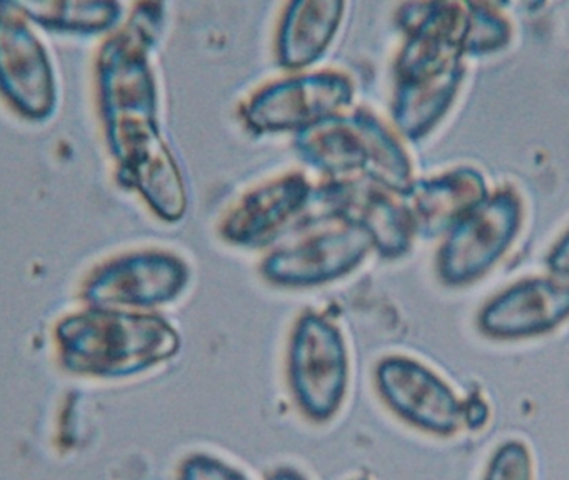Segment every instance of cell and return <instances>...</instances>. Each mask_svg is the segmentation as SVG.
<instances>
[{"mask_svg": "<svg viewBox=\"0 0 569 480\" xmlns=\"http://www.w3.org/2000/svg\"><path fill=\"white\" fill-rule=\"evenodd\" d=\"M132 37L106 47L99 67L108 140L121 172L166 219L186 210V190L174 159L159 136L156 90L148 60Z\"/></svg>", "mask_w": 569, "mask_h": 480, "instance_id": "6da1fadb", "label": "cell"}, {"mask_svg": "<svg viewBox=\"0 0 569 480\" xmlns=\"http://www.w3.org/2000/svg\"><path fill=\"white\" fill-rule=\"evenodd\" d=\"M62 367L92 379L139 376L181 349L178 330L158 316L112 307H91L56 327Z\"/></svg>", "mask_w": 569, "mask_h": 480, "instance_id": "7a4b0ae2", "label": "cell"}, {"mask_svg": "<svg viewBox=\"0 0 569 480\" xmlns=\"http://www.w3.org/2000/svg\"><path fill=\"white\" fill-rule=\"evenodd\" d=\"M288 376L302 416L318 423L338 416L348 393L349 359L341 330L331 320L309 312L296 322Z\"/></svg>", "mask_w": 569, "mask_h": 480, "instance_id": "3957f363", "label": "cell"}, {"mask_svg": "<svg viewBox=\"0 0 569 480\" xmlns=\"http://www.w3.org/2000/svg\"><path fill=\"white\" fill-rule=\"evenodd\" d=\"M299 149L312 166L328 172H346L366 167L371 176L402 186L408 162L391 136L369 117L321 120L308 127L299 139Z\"/></svg>", "mask_w": 569, "mask_h": 480, "instance_id": "277c9868", "label": "cell"}, {"mask_svg": "<svg viewBox=\"0 0 569 480\" xmlns=\"http://www.w3.org/2000/svg\"><path fill=\"white\" fill-rule=\"evenodd\" d=\"M375 380L382 402L415 429L451 437L465 426V402L441 377L418 360L386 357L376 367Z\"/></svg>", "mask_w": 569, "mask_h": 480, "instance_id": "5b68a950", "label": "cell"}, {"mask_svg": "<svg viewBox=\"0 0 569 480\" xmlns=\"http://www.w3.org/2000/svg\"><path fill=\"white\" fill-rule=\"evenodd\" d=\"M188 279V267L172 253H128L92 273L84 299L94 307L151 309L178 299Z\"/></svg>", "mask_w": 569, "mask_h": 480, "instance_id": "8992f818", "label": "cell"}, {"mask_svg": "<svg viewBox=\"0 0 569 480\" xmlns=\"http://www.w3.org/2000/svg\"><path fill=\"white\" fill-rule=\"evenodd\" d=\"M351 99V83L335 72H315L279 80L252 97L246 117L256 129L315 126Z\"/></svg>", "mask_w": 569, "mask_h": 480, "instance_id": "52a82bcc", "label": "cell"}, {"mask_svg": "<svg viewBox=\"0 0 569 480\" xmlns=\"http://www.w3.org/2000/svg\"><path fill=\"white\" fill-rule=\"evenodd\" d=\"M371 239L368 230L348 222L272 253L262 272L281 286H319L351 270L369 249Z\"/></svg>", "mask_w": 569, "mask_h": 480, "instance_id": "ba28073f", "label": "cell"}, {"mask_svg": "<svg viewBox=\"0 0 569 480\" xmlns=\"http://www.w3.org/2000/svg\"><path fill=\"white\" fill-rule=\"evenodd\" d=\"M515 199L498 196L479 203L459 222L441 256V273L449 282H468L485 272L508 246L518 226Z\"/></svg>", "mask_w": 569, "mask_h": 480, "instance_id": "9c48e42d", "label": "cell"}, {"mask_svg": "<svg viewBox=\"0 0 569 480\" xmlns=\"http://www.w3.org/2000/svg\"><path fill=\"white\" fill-rule=\"evenodd\" d=\"M568 319V283L525 280L486 303L479 329L496 339H525L549 332Z\"/></svg>", "mask_w": 569, "mask_h": 480, "instance_id": "30bf717a", "label": "cell"}, {"mask_svg": "<svg viewBox=\"0 0 569 480\" xmlns=\"http://www.w3.org/2000/svg\"><path fill=\"white\" fill-rule=\"evenodd\" d=\"M2 82L19 110L46 117L54 107V77L41 42L22 23L4 17L2 23Z\"/></svg>", "mask_w": 569, "mask_h": 480, "instance_id": "8fae6325", "label": "cell"}, {"mask_svg": "<svg viewBox=\"0 0 569 480\" xmlns=\"http://www.w3.org/2000/svg\"><path fill=\"white\" fill-rule=\"evenodd\" d=\"M309 183L298 173H289L258 187L239 202L226 220L224 233L239 243L268 239L305 206Z\"/></svg>", "mask_w": 569, "mask_h": 480, "instance_id": "7c38bea8", "label": "cell"}, {"mask_svg": "<svg viewBox=\"0 0 569 480\" xmlns=\"http://www.w3.org/2000/svg\"><path fill=\"white\" fill-rule=\"evenodd\" d=\"M342 7L321 0L291 3L279 32V62L295 69L315 62L335 36Z\"/></svg>", "mask_w": 569, "mask_h": 480, "instance_id": "4fadbf2b", "label": "cell"}, {"mask_svg": "<svg viewBox=\"0 0 569 480\" xmlns=\"http://www.w3.org/2000/svg\"><path fill=\"white\" fill-rule=\"evenodd\" d=\"M24 9L32 19L52 29L101 30L118 19V3L108 2H28Z\"/></svg>", "mask_w": 569, "mask_h": 480, "instance_id": "5bb4252c", "label": "cell"}, {"mask_svg": "<svg viewBox=\"0 0 569 480\" xmlns=\"http://www.w3.org/2000/svg\"><path fill=\"white\" fill-rule=\"evenodd\" d=\"M482 193V183L475 173H456L428 183L419 190V210L431 226L455 216Z\"/></svg>", "mask_w": 569, "mask_h": 480, "instance_id": "9a60e30c", "label": "cell"}, {"mask_svg": "<svg viewBox=\"0 0 569 480\" xmlns=\"http://www.w3.org/2000/svg\"><path fill=\"white\" fill-rule=\"evenodd\" d=\"M482 480H535L529 447L521 440H508L492 453Z\"/></svg>", "mask_w": 569, "mask_h": 480, "instance_id": "2e32d148", "label": "cell"}, {"mask_svg": "<svg viewBox=\"0 0 569 480\" xmlns=\"http://www.w3.org/2000/svg\"><path fill=\"white\" fill-rule=\"evenodd\" d=\"M179 480H251L241 469L209 456V453H192L182 460L179 467Z\"/></svg>", "mask_w": 569, "mask_h": 480, "instance_id": "e0dca14e", "label": "cell"}, {"mask_svg": "<svg viewBox=\"0 0 569 480\" xmlns=\"http://www.w3.org/2000/svg\"><path fill=\"white\" fill-rule=\"evenodd\" d=\"M489 409L481 397H471L462 406V423L469 430H479L488 423Z\"/></svg>", "mask_w": 569, "mask_h": 480, "instance_id": "ac0fdd59", "label": "cell"}, {"mask_svg": "<svg viewBox=\"0 0 569 480\" xmlns=\"http://www.w3.org/2000/svg\"><path fill=\"white\" fill-rule=\"evenodd\" d=\"M552 269L569 276V233L556 247L551 257Z\"/></svg>", "mask_w": 569, "mask_h": 480, "instance_id": "d6986e66", "label": "cell"}, {"mask_svg": "<svg viewBox=\"0 0 569 480\" xmlns=\"http://www.w3.org/2000/svg\"><path fill=\"white\" fill-rule=\"evenodd\" d=\"M268 480H309L305 473L299 472L295 467L282 466L269 473Z\"/></svg>", "mask_w": 569, "mask_h": 480, "instance_id": "ffe728a7", "label": "cell"}, {"mask_svg": "<svg viewBox=\"0 0 569 480\" xmlns=\"http://www.w3.org/2000/svg\"><path fill=\"white\" fill-rule=\"evenodd\" d=\"M352 480H369V479H365V477H359V479H352Z\"/></svg>", "mask_w": 569, "mask_h": 480, "instance_id": "44dd1931", "label": "cell"}]
</instances>
